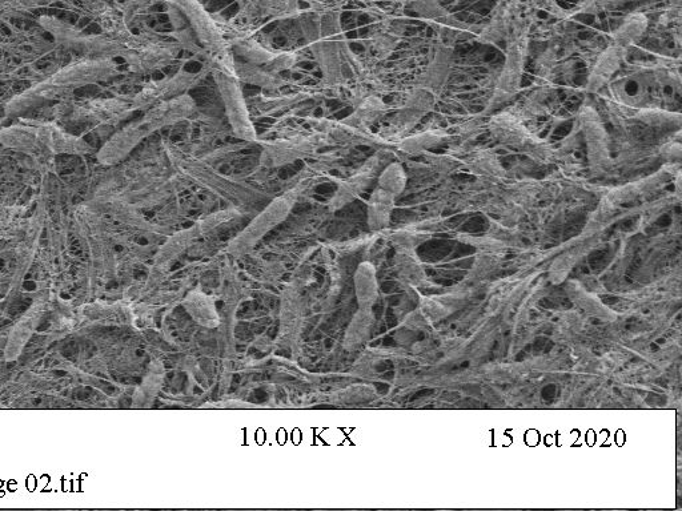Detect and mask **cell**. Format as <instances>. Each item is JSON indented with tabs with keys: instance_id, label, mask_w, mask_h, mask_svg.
<instances>
[{
	"instance_id": "12",
	"label": "cell",
	"mask_w": 682,
	"mask_h": 511,
	"mask_svg": "<svg viewBox=\"0 0 682 511\" xmlns=\"http://www.w3.org/2000/svg\"><path fill=\"white\" fill-rule=\"evenodd\" d=\"M306 123L312 131L320 132L331 144L340 146H365L385 150L391 147V143L383 136L375 134L371 128L356 126L347 119L335 120L328 118H306Z\"/></svg>"
},
{
	"instance_id": "18",
	"label": "cell",
	"mask_w": 682,
	"mask_h": 511,
	"mask_svg": "<svg viewBox=\"0 0 682 511\" xmlns=\"http://www.w3.org/2000/svg\"><path fill=\"white\" fill-rule=\"evenodd\" d=\"M176 58H178V50L172 44L146 43L143 40L138 47L128 51L123 59L126 60L132 72L148 74V72L171 66Z\"/></svg>"
},
{
	"instance_id": "20",
	"label": "cell",
	"mask_w": 682,
	"mask_h": 511,
	"mask_svg": "<svg viewBox=\"0 0 682 511\" xmlns=\"http://www.w3.org/2000/svg\"><path fill=\"white\" fill-rule=\"evenodd\" d=\"M453 68V48L440 44L425 70L416 80V86L427 88L439 96L444 90Z\"/></svg>"
},
{
	"instance_id": "14",
	"label": "cell",
	"mask_w": 682,
	"mask_h": 511,
	"mask_svg": "<svg viewBox=\"0 0 682 511\" xmlns=\"http://www.w3.org/2000/svg\"><path fill=\"white\" fill-rule=\"evenodd\" d=\"M384 166L385 154L384 150H380L372 155L359 170L340 180L338 188L330 200L332 211H338L345 205L351 204L353 200L359 199L375 183Z\"/></svg>"
},
{
	"instance_id": "2",
	"label": "cell",
	"mask_w": 682,
	"mask_h": 511,
	"mask_svg": "<svg viewBox=\"0 0 682 511\" xmlns=\"http://www.w3.org/2000/svg\"><path fill=\"white\" fill-rule=\"evenodd\" d=\"M118 74V64L114 59H91L84 62L70 64L62 68L50 78L43 80L38 86L30 88L22 95L16 96L7 104L8 115H18L30 110L40 103L71 95L76 88L86 84L102 82Z\"/></svg>"
},
{
	"instance_id": "23",
	"label": "cell",
	"mask_w": 682,
	"mask_h": 511,
	"mask_svg": "<svg viewBox=\"0 0 682 511\" xmlns=\"http://www.w3.org/2000/svg\"><path fill=\"white\" fill-rule=\"evenodd\" d=\"M460 162L467 168L468 172L481 177V179L503 181L507 177V172H505L499 156L487 148H476V150L467 152Z\"/></svg>"
},
{
	"instance_id": "30",
	"label": "cell",
	"mask_w": 682,
	"mask_h": 511,
	"mask_svg": "<svg viewBox=\"0 0 682 511\" xmlns=\"http://www.w3.org/2000/svg\"><path fill=\"white\" fill-rule=\"evenodd\" d=\"M389 106L380 96L369 95L356 104L352 114L345 118L356 126L371 128L388 114Z\"/></svg>"
},
{
	"instance_id": "8",
	"label": "cell",
	"mask_w": 682,
	"mask_h": 511,
	"mask_svg": "<svg viewBox=\"0 0 682 511\" xmlns=\"http://www.w3.org/2000/svg\"><path fill=\"white\" fill-rule=\"evenodd\" d=\"M528 38L527 32H521L515 38L509 40L503 70L500 71L496 80L495 88L484 115L495 112L497 108L511 102L520 91L523 80L525 58H527Z\"/></svg>"
},
{
	"instance_id": "27",
	"label": "cell",
	"mask_w": 682,
	"mask_h": 511,
	"mask_svg": "<svg viewBox=\"0 0 682 511\" xmlns=\"http://www.w3.org/2000/svg\"><path fill=\"white\" fill-rule=\"evenodd\" d=\"M244 11L256 18H284L298 14L300 0H239Z\"/></svg>"
},
{
	"instance_id": "36",
	"label": "cell",
	"mask_w": 682,
	"mask_h": 511,
	"mask_svg": "<svg viewBox=\"0 0 682 511\" xmlns=\"http://www.w3.org/2000/svg\"><path fill=\"white\" fill-rule=\"evenodd\" d=\"M660 154L672 164L679 162L681 159V143L677 140V142L665 144L664 147H661Z\"/></svg>"
},
{
	"instance_id": "17",
	"label": "cell",
	"mask_w": 682,
	"mask_h": 511,
	"mask_svg": "<svg viewBox=\"0 0 682 511\" xmlns=\"http://www.w3.org/2000/svg\"><path fill=\"white\" fill-rule=\"evenodd\" d=\"M195 111V99L190 94H184L148 108L144 111L142 120L152 135L163 130V128L184 122V120L191 118Z\"/></svg>"
},
{
	"instance_id": "28",
	"label": "cell",
	"mask_w": 682,
	"mask_h": 511,
	"mask_svg": "<svg viewBox=\"0 0 682 511\" xmlns=\"http://www.w3.org/2000/svg\"><path fill=\"white\" fill-rule=\"evenodd\" d=\"M449 134L447 131L437 130V128H431V130H425L417 132V134L405 136L397 143V150L403 152L405 155L415 156L425 154L428 150H432L433 147L440 146L444 142H447Z\"/></svg>"
},
{
	"instance_id": "24",
	"label": "cell",
	"mask_w": 682,
	"mask_h": 511,
	"mask_svg": "<svg viewBox=\"0 0 682 511\" xmlns=\"http://www.w3.org/2000/svg\"><path fill=\"white\" fill-rule=\"evenodd\" d=\"M78 107L79 112H86L95 122L106 124L119 123L136 111L132 99L120 98L92 100L87 106Z\"/></svg>"
},
{
	"instance_id": "33",
	"label": "cell",
	"mask_w": 682,
	"mask_h": 511,
	"mask_svg": "<svg viewBox=\"0 0 682 511\" xmlns=\"http://www.w3.org/2000/svg\"><path fill=\"white\" fill-rule=\"evenodd\" d=\"M436 34L439 35L440 44L443 46L451 47L459 43L460 40L467 39L469 35H475L476 32H472L471 28L465 26V24L457 22L453 19H439V22L435 24Z\"/></svg>"
},
{
	"instance_id": "9",
	"label": "cell",
	"mask_w": 682,
	"mask_h": 511,
	"mask_svg": "<svg viewBox=\"0 0 682 511\" xmlns=\"http://www.w3.org/2000/svg\"><path fill=\"white\" fill-rule=\"evenodd\" d=\"M208 72H210L208 68H203L200 71H188L186 68H182L175 75L144 84L142 90L132 98L135 110L146 111L155 104L188 94L191 88L202 82Z\"/></svg>"
},
{
	"instance_id": "21",
	"label": "cell",
	"mask_w": 682,
	"mask_h": 511,
	"mask_svg": "<svg viewBox=\"0 0 682 511\" xmlns=\"http://www.w3.org/2000/svg\"><path fill=\"white\" fill-rule=\"evenodd\" d=\"M627 52L625 48L616 46L613 43L605 48L599 55V58H597L596 63L593 64L588 78L587 91L595 94V92L603 90L611 82L616 72L620 70Z\"/></svg>"
},
{
	"instance_id": "3",
	"label": "cell",
	"mask_w": 682,
	"mask_h": 511,
	"mask_svg": "<svg viewBox=\"0 0 682 511\" xmlns=\"http://www.w3.org/2000/svg\"><path fill=\"white\" fill-rule=\"evenodd\" d=\"M232 62L212 59L208 71L214 78L228 123L236 138L247 143H258L259 135L252 122L250 107L244 98L242 82L236 76Z\"/></svg>"
},
{
	"instance_id": "22",
	"label": "cell",
	"mask_w": 682,
	"mask_h": 511,
	"mask_svg": "<svg viewBox=\"0 0 682 511\" xmlns=\"http://www.w3.org/2000/svg\"><path fill=\"white\" fill-rule=\"evenodd\" d=\"M319 95V92L312 90V88H303V90L288 92V94L278 96L260 95L259 98L254 99L252 106H254L255 111L259 115H278L282 114V112L290 111L292 108L300 106V104L318 99Z\"/></svg>"
},
{
	"instance_id": "6",
	"label": "cell",
	"mask_w": 682,
	"mask_h": 511,
	"mask_svg": "<svg viewBox=\"0 0 682 511\" xmlns=\"http://www.w3.org/2000/svg\"><path fill=\"white\" fill-rule=\"evenodd\" d=\"M262 148L260 152V166L276 168L290 166L318 154L322 148L331 146L327 136L312 131L311 134L292 136L275 140H260L256 143Z\"/></svg>"
},
{
	"instance_id": "31",
	"label": "cell",
	"mask_w": 682,
	"mask_h": 511,
	"mask_svg": "<svg viewBox=\"0 0 682 511\" xmlns=\"http://www.w3.org/2000/svg\"><path fill=\"white\" fill-rule=\"evenodd\" d=\"M649 26L648 18L641 12L629 15L623 24L612 35V43L629 50L633 44L639 42Z\"/></svg>"
},
{
	"instance_id": "35",
	"label": "cell",
	"mask_w": 682,
	"mask_h": 511,
	"mask_svg": "<svg viewBox=\"0 0 682 511\" xmlns=\"http://www.w3.org/2000/svg\"><path fill=\"white\" fill-rule=\"evenodd\" d=\"M635 118L653 127L669 126V124H680L681 115L675 112L661 110V108H640L636 111Z\"/></svg>"
},
{
	"instance_id": "11",
	"label": "cell",
	"mask_w": 682,
	"mask_h": 511,
	"mask_svg": "<svg viewBox=\"0 0 682 511\" xmlns=\"http://www.w3.org/2000/svg\"><path fill=\"white\" fill-rule=\"evenodd\" d=\"M312 181L311 176H303L302 179L288 189L286 193L276 197L272 200L267 208L264 209L260 216L256 217L254 223L247 228V231L243 233L242 236L236 240V249H246L254 244L256 240L274 228L276 224L284 219L290 213L291 209L294 208L296 201H298L299 196L302 195L304 191L308 188V184Z\"/></svg>"
},
{
	"instance_id": "4",
	"label": "cell",
	"mask_w": 682,
	"mask_h": 511,
	"mask_svg": "<svg viewBox=\"0 0 682 511\" xmlns=\"http://www.w3.org/2000/svg\"><path fill=\"white\" fill-rule=\"evenodd\" d=\"M487 128L497 142L528 156L536 163L553 164L560 160L559 151L529 130L520 116L513 112H497L489 116Z\"/></svg>"
},
{
	"instance_id": "25",
	"label": "cell",
	"mask_w": 682,
	"mask_h": 511,
	"mask_svg": "<svg viewBox=\"0 0 682 511\" xmlns=\"http://www.w3.org/2000/svg\"><path fill=\"white\" fill-rule=\"evenodd\" d=\"M232 68H234V72L240 82L262 88V90L267 92H278L288 84L282 75L268 71L266 68L243 62V60L234 58Z\"/></svg>"
},
{
	"instance_id": "10",
	"label": "cell",
	"mask_w": 682,
	"mask_h": 511,
	"mask_svg": "<svg viewBox=\"0 0 682 511\" xmlns=\"http://www.w3.org/2000/svg\"><path fill=\"white\" fill-rule=\"evenodd\" d=\"M579 122L587 146L589 168L593 175H605L612 170L613 158L603 119L595 108L583 106L579 112Z\"/></svg>"
},
{
	"instance_id": "7",
	"label": "cell",
	"mask_w": 682,
	"mask_h": 511,
	"mask_svg": "<svg viewBox=\"0 0 682 511\" xmlns=\"http://www.w3.org/2000/svg\"><path fill=\"white\" fill-rule=\"evenodd\" d=\"M163 2L174 4L186 16L210 60H223V62L234 60L228 39L220 30L219 24L212 19V16L208 14L206 8L198 0H163Z\"/></svg>"
},
{
	"instance_id": "37",
	"label": "cell",
	"mask_w": 682,
	"mask_h": 511,
	"mask_svg": "<svg viewBox=\"0 0 682 511\" xmlns=\"http://www.w3.org/2000/svg\"><path fill=\"white\" fill-rule=\"evenodd\" d=\"M627 2H632V0H588L585 2L583 10H604V8L620 6V4Z\"/></svg>"
},
{
	"instance_id": "32",
	"label": "cell",
	"mask_w": 682,
	"mask_h": 511,
	"mask_svg": "<svg viewBox=\"0 0 682 511\" xmlns=\"http://www.w3.org/2000/svg\"><path fill=\"white\" fill-rule=\"evenodd\" d=\"M408 175L403 164L392 162L385 164L383 170L377 176V187L391 193L392 196H400L407 187Z\"/></svg>"
},
{
	"instance_id": "26",
	"label": "cell",
	"mask_w": 682,
	"mask_h": 511,
	"mask_svg": "<svg viewBox=\"0 0 682 511\" xmlns=\"http://www.w3.org/2000/svg\"><path fill=\"white\" fill-rule=\"evenodd\" d=\"M166 4V12L168 19H170L172 31H174V36L176 43L184 51L190 52L192 55L208 56L206 50H204L202 44H200L198 36H196L195 31L192 30L191 24L188 23L186 16L180 12L179 8L174 6L170 2H164Z\"/></svg>"
},
{
	"instance_id": "34",
	"label": "cell",
	"mask_w": 682,
	"mask_h": 511,
	"mask_svg": "<svg viewBox=\"0 0 682 511\" xmlns=\"http://www.w3.org/2000/svg\"><path fill=\"white\" fill-rule=\"evenodd\" d=\"M400 35L391 27L377 31L372 38L373 55L379 60L387 59L399 44Z\"/></svg>"
},
{
	"instance_id": "13",
	"label": "cell",
	"mask_w": 682,
	"mask_h": 511,
	"mask_svg": "<svg viewBox=\"0 0 682 511\" xmlns=\"http://www.w3.org/2000/svg\"><path fill=\"white\" fill-rule=\"evenodd\" d=\"M228 43H230V51L234 58L266 68L275 74L291 70L298 63V55L295 52L270 50L258 40L248 38V36H238V38L228 40Z\"/></svg>"
},
{
	"instance_id": "5",
	"label": "cell",
	"mask_w": 682,
	"mask_h": 511,
	"mask_svg": "<svg viewBox=\"0 0 682 511\" xmlns=\"http://www.w3.org/2000/svg\"><path fill=\"white\" fill-rule=\"evenodd\" d=\"M320 26H322V34L315 42L308 44V47L322 72L324 84L327 87H339L344 82L341 47L347 40L341 28L339 11H324L320 18Z\"/></svg>"
},
{
	"instance_id": "15",
	"label": "cell",
	"mask_w": 682,
	"mask_h": 511,
	"mask_svg": "<svg viewBox=\"0 0 682 511\" xmlns=\"http://www.w3.org/2000/svg\"><path fill=\"white\" fill-rule=\"evenodd\" d=\"M23 120L30 127L40 147L50 156L88 155L92 152L90 144L84 142L78 136L68 134L63 128L56 126L54 123Z\"/></svg>"
},
{
	"instance_id": "16",
	"label": "cell",
	"mask_w": 682,
	"mask_h": 511,
	"mask_svg": "<svg viewBox=\"0 0 682 511\" xmlns=\"http://www.w3.org/2000/svg\"><path fill=\"white\" fill-rule=\"evenodd\" d=\"M148 136H151V132L148 131L142 118L135 120L112 135L110 140L100 148L96 158L104 166H115L126 159Z\"/></svg>"
},
{
	"instance_id": "1",
	"label": "cell",
	"mask_w": 682,
	"mask_h": 511,
	"mask_svg": "<svg viewBox=\"0 0 682 511\" xmlns=\"http://www.w3.org/2000/svg\"><path fill=\"white\" fill-rule=\"evenodd\" d=\"M163 146L172 170L183 181H190V183H194L224 200L239 205L262 203L268 197L262 189L256 188L246 181L223 175L222 172L215 170L211 164L188 154L175 143L167 140Z\"/></svg>"
},
{
	"instance_id": "19",
	"label": "cell",
	"mask_w": 682,
	"mask_h": 511,
	"mask_svg": "<svg viewBox=\"0 0 682 511\" xmlns=\"http://www.w3.org/2000/svg\"><path fill=\"white\" fill-rule=\"evenodd\" d=\"M436 103L437 95L427 88L419 86L413 88L393 122L397 134H404L405 131L411 130L415 124L419 123V120L435 108Z\"/></svg>"
},
{
	"instance_id": "29",
	"label": "cell",
	"mask_w": 682,
	"mask_h": 511,
	"mask_svg": "<svg viewBox=\"0 0 682 511\" xmlns=\"http://www.w3.org/2000/svg\"><path fill=\"white\" fill-rule=\"evenodd\" d=\"M396 197L391 193L383 191V189L376 187L373 189L371 197L368 200V224L373 231H380L387 227L393 208H395Z\"/></svg>"
}]
</instances>
